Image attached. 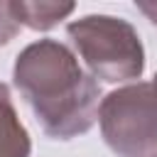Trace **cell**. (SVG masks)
Wrapping results in <instances>:
<instances>
[{"mask_svg":"<svg viewBox=\"0 0 157 157\" xmlns=\"http://www.w3.org/2000/svg\"><path fill=\"white\" fill-rule=\"evenodd\" d=\"M12 81L44 135L71 140L96 125L101 86L64 42L39 39L27 44L15 59Z\"/></svg>","mask_w":157,"mask_h":157,"instance_id":"6da1fadb","label":"cell"},{"mask_svg":"<svg viewBox=\"0 0 157 157\" xmlns=\"http://www.w3.org/2000/svg\"><path fill=\"white\" fill-rule=\"evenodd\" d=\"M66 34L96 81L132 83L142 76L145 47L128 20L115 15H83L66 25Z\"/></svg>","mask_w":157,"mask_h":157,"instance_id":"7a4b0ae2","label":"cell"},{"mask_svg":"<svg viewBox=\"0 0 157 157\" xmlns=\"http://www.w3.org/2000/svg\"><path fill=\"white\" fill-rule=\"evenodd\" d=\"M98 125L118 157H152L157 152V96L150 81H132L98 103Z\"/></svg>","mask_w":157,"mask_h":157,"instance_id":"3957f363","label":"cell"},{"mask_svg":"<svg viewBox=\"0 0 157 157\" xmlns=\"http://www.w3.org/2000/svg\"><path fill=\"white\" fill-rule=\"evenodd\" d=\"M32 140L22 125L7 83L0 81V157H29Z\"/></svg>","mask_w":157,"mask_h":157,"instance_id":"277c9868","label":"cell"},{"mask_svg":"<svg viewBox=\"0 0 157 157\" xmlns=\"http://www.w3.org/2000/svg\"><path fill=\"white\" fill-rule=\"evenodd\" d=\"M10 10L15 15V20L20 22V27H29L34 32H47L52 27H56L61 20H66L76 5L74 2H29V0H10Z\"/></svg>","mask_w":157,"mask_h":157,"instance_id":"5b68a950","label":"cell"},{"mask_svg":"<svg viewBox=\"0 0 157 157\" xmlns=\"http://www.w3.org/2000/svg\"><path fill=\"white\" fill-rule=\"evenodd\" d=\"M20 32V22L15 20L10 2H0V47H5L7 42H12Z\"/></svg>","mask_w":157,"mask_h":157,"instance_id":"8992f818","label":"cell"},{"mask_svg":"<svg viewBox=\"0 0 157 157\" xmlns=\"http://www.w3.org/2000/svg\"><path fill=\"white\" fill-rule=\"evenodd\" d=\"M135 7H137L152 25H157V2H142V0H140V2H135Z\"/></svg>","mask_w":157,"mask_h":157,"instance_id":"52a82bcc","label":"cell"},{"mask_svg":"<svg viewBox=\"0 0 157 157\" xmlns=\"http://www.w3.org/2000/svg\"><path fill=\"white\" fill-rule=\"evenodd\" d=\"M150 83H152V88H155V96H157V74L152 76V81H150Z\"/></svg>","mask_w":157,"mask_h":157,"instance_id":"ba28073f","label":"cell"},{"mask_svg":"<svg viewBox=\"0 0 157 157\" xmlns=\"http://www.w3.org/2000/svg\"><path fill=\"white\" fill-rule=\"evenodd\" d=\"M152 157H157V152H155V155H152Z\"/></svg>","mask_w":157,"mask_h":157,"instance_id":"9c48e42d","label":"cell"}]
</instances>
